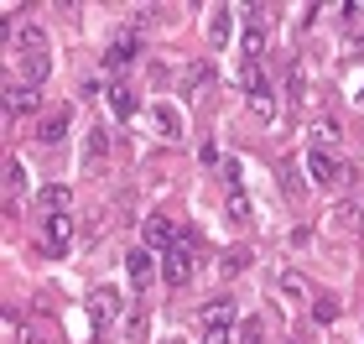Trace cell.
Instances as JSON below:
<instances>
[{
	"label": "cell",
	"mask_w": 364,
	"mask_h": 344,
	"mask_svg": "<svg viewBox=\"0 0 364 344\" xmlns=\"http://www.w3.org/2000/svg\"><path fill=\"white\" fill-rule=\"evenodd\" d=\"M16 68H21L26 84H42L53 73V58H47V31L42 26H16Z\"/></svg>",
	"instance_id": "6da1fadb"
},
{
	"label": "cell",
	"mask_w": 364,
	"mask_h": 344,
	"mask_svg": "<svg viewBox=\"0 0 364 344\" xmlns=\"http://www.w3.org/2000/svg\"><path fill=\"white\" fill-rule=\"evenodd\" d=\"M193 271H198V235H193V229H182L177 245L161 256V282H167V287H188Z\"/></svg>",
	"instance_id": "7a4b0ae2"
},
{
	"label": "cell",
	"mask_w": 364,
	"mask_h": 344,
	"mask_svg": "<svg viewBox=\"0 0 364 344\" xmlns=\"http://www.w3.org/2000/svg\"><path fill=\"white\" fill-rule=\"evenodd\" d=\"M73 240H78L73 214H42V224H37V245H42L47 256H68Z\"/></svg>",
	"instance_id": "3957f363"
},
{
	"label": "cell",
	"mask_w": 364,
	"mask_h": 344,
	"mask_svg": "<svg viewBox=\"0 0 364 344\" xmlns=\"http://www.w3.org/2000/svg\"><path fill=\"white\" fill-rule=\"evenodd\" d=\"M307 177L318 188H338V183H349V167H343L333 152H312V146H307Z\"/></svg>",
	"instance_id": "277c9868"
},
{
	"label": "cell",
	"mask_w": 364,
	"mask_h": 344,
	"mask_svg": "<svg viewBox=\"0 0 364 344\" xmlns=\"http://www.w3.org/2000/svg\"><path fill=\"white\" fill-rule=\"evenodd\" d=\"M198 323H203V334H229V329H240V308L229 298H213L198 308Z\"/></svg>",
	"instance_id": "5b68a950"
},
{
	"label": "cell",
	"mask_w": 364,
	"mask_h": 344,
	"mask_svg": "<svg viewBox=\"0 0 364 344\" xmlns=\"http://www.w3.org/2000/svg\"><path fill=\"white\" fill-rule=\"evenodd\" d=\"M0 100H6L11 115H31V110H42V94H37V84H26V78H6V84H0Z\"/></svg>",
	"instance_id": "8992f818"
},
{
	"label": "cell",
	"mask_w": 364,
	"mask_h": 344,
	"mask_svg": "<svg viewBox=\"0 0 364 344\" xmlns=\"http://www.w3.org/2000/svg\"><path fill=\"white\" fill-rule=\"evenodd\" d=\"M114 313H120V292H114V287H94V292H89V318H94L99 334H109Z\"/></svg>",
	"instance_id": "52a82bcc"
},
{
	"label": "cell",
	"mask_w": 364,
	"mask_h": 344,
	"mask_svg": "<svg viewBox=\"0 0 364 344\" xmlns=\"http://www.w3.org/2000/svg\"><path fill=\"white\" fill-rule=\"evenodd\" d=\"M68 130H73V110H47L42 115V120H37V141L42 146H63V141H68Z\"/></svg>",
	"instance_id": "ba28073f"
},
{
	"label": "cell",
	"mask_w": 364,
	"mask_h": 344,
	"mask_svg": "<svg viewBox=\"0 0 364 344\" xmlns=\"http://www.w3.org/2000/svg\"><path fill=\"white\" fill-rule=\"evenodd\" d=\"M125 271H130V287H136V292H146V287L156 282L161 261H156V256H151V251L141 245V251H130V256H125Z\"/></svg>",
	"instance_id": "9c48e42d"
},
{
	"label": "cell",
	"mask_w": 364,
	"mask_h": 344,
	"mask_svg": "<svg viewBox=\"0 0 364 344\" xmlns=\"http://www.w3.org/2000/svg\"><path fill=\"white\" fill-rule=\"evenodd\" d=\"M177 235H182V229L167 224L161 214H151V219H146V229H141V240H146V251H151V256H167L172 245H177Z\"/></svg>",
	"instance_id": "30bf717a"
},
{
	"label": "cell",
	"mask_w": 364,
	"mask_h": 344,
	"mask_svg": "<svg viewBox=\"0 0 364 344\" xmlns=\"http://www.w3.org/2000/svg\"><path fill=\"white\" fill-rule=\"evenodd\" d=\"M281 89H287V105H291V110L307 100V68H302L296 58H287V68H281Z\"/></svg>",
	"instance_id": "8fae6325"
},
{
	"label": "cell",
	"mask_w": 364,
	"mask_h": 344,
	"mask_svg": "<svg viewBox=\"0 0 364 344\" xmlns=\"http://www.w3.org/2000/svg\"><path fill=\"white\" fill-rule=\"evenodd\" d=\"M105 105H109V115H120V120H130V115H136V89L114 78V84L105 89Z\"/></svg>",
	"instance_id": "7c38bea8"
},
{
	"label": "cell",
	"mask_w": 364,
	"mask_h": 344,
	"mask_svg": "<svg viewBox=\"0 0 364 344\" xmlns=\"http://www.w3.org/2000/svg\"><path fill=\"white\" fill-rule=\"evenodd\" d=\"M37 204H42V214H68V209H73V188L47 183V188L37 193Z\"/></svg>",
	"instance_id": "4fadbf2b"
},
{
	"label": "cell",
	"mask_w": 364,
	"mask_h": 344,
	"mask_svg": "<svg viewBox=\"0 0 364 344\" xmlns=\"http://www.w3.org/2000/svg\"><path fill=\"white\" fill-rule=\"evenodd\" d=\"M151 125H156L161 141H182V115H177L172 105H156V110H151Z\"/></svg>",
	"instance_id": "5bb4252c"
},
{
	"label": "cell",
	"mask_w": 364,
	"mask_h": 344,
	"mask_svg": "<svg viewBox=\"0 0 364 344\" xmlns=\"http://www.w3.org/2000/svg\"><path fill=\"white\" fill-rule=\"evenodd\" d=\"M240 53H245V63H260V58H266V26H245V31H240Z\"/></svg>",
	"instance_id": "9a60e30c"
},
{
	"label": "cell",
	"mask_w": 364,
	"mask_h": 344,
	"mask_svg": "<svg viewBox=\"0 0 364 344\" xmlns=\"http://www.w3.org/2000/svg\"><path fill=\"white\" fill-rule=\"evenodd\" d=\"M208 37H213V42H229V37H235V11H229V6H213V11H208Z\"/></svg>",
	"instance_id": "2e32d148"
},
{
	"label": "cell",
	"mask_w": 364,
	"mask_h": 344,
	"mask_svg": "<svg viewBox=\"0 0 364 344\" xmlns=\"http://www.w3.org/2000/svg\"><path fill=\"white\" fill-rule=\"evenodd\" d=\"M307 141H312V152H333V141H338V125H333V120H312Z\"/></svg>",
	"instance_id": "e0dca14e"
},
{
	"label": "cell",
	"mask_w": 364,
	"mask_h": 344,
	"mask_svg": "<svg viewBox=\"0 0 364 344\" xmlns=\"http://www.w3.org/2000/svg\"><path fill=\"white\" fill-rule=\"evenodd\" d=\"M276 292H281L287 303H296V308L307 303V287H302V276H296V271H281V276H276Z\"/></svg>",
	"instance_id": "ac0fdd59"
},
{
	"label": "cell",
	"mask_w": 364,
	"mask_h": 344,
	"mask_svg": "<svg viewBox=\"0 0 364 344\" xmlns=\"http://www.w3.org/2000/svg\"><path fill=\"white\" fill-rule=\"evenodd\" d=\"M130 58H136V37H120V42H109V53H105V68H114V73H120Z\"/></svg>",
	"instance_id": "d6986e66"
},
{
	"label": "cell",
	"mask_w": 364,
	"mask_h": 344,
	"mask_svg": "<svg viewBox=\"0 0 364 344\" xmlns=\"http://www.w3.org/2000/svg\"><path fill=\"white\" fill-rule=\"evenodd\" d=\"M250 245H229V251H224V261H219V266H224V276H240L245 266H250Z\"/></svg>",
	"instance_id": "ffe728a7"
},
{
	"label": "cell",
	"mask_w": 364,
	"mask_h": 344,
	"mask_svg": "<svg viewBox=\"0 0 364 344\" xmlns=\"http://www.w3.org/2000/svg\"><path fill=\"white\" fill-rule=\"evenodd\" d=\"M21 193H26V167H21V162H6V199L16 204V199H21Z\"/></svg>",
	"instance_id": "44dd1931"
},
{
	"label": "cell",
	"mask_w": 364,
	"mask_h": 344,
	"mask_svg": "<svg viewBox=\"0 0 364 344\" xmlns=\"http://www.w3.org/2000/svg\"><path fill=\"white\" fill-rule=\"evenodd\" d=\"M235 339H240V344H266V323H260L255 313H245L240 329H235Z\"/></svg>",
	"instance_id": "7402d4cb"
},
{
	"label": "cell",
	"mask_w": 364,
	"mask_h": 344,
	"mask_svg": "<svg viewBox=\"0 0 364 344\" xmlns=\"http://www.w3.org/2000/svg\"><path fill=\"white\" fill-rule=\"evenodd\" d=\"M229 219H235L240 229H250V219H255V209H250V199H245V193H229Z\"/></svg>",
	"instance_id": "603a6c76"
},
{
	"label": "cell",
	"mask_w": 364,
	"mask_h": 344,
	"mask_svg": "<svg viewBox=\"0 0 364 344\" xmlns=\"http://www.w3.org/2000/svg\"><path fill=\"white\" fill-rule=\"evenodd\" d=\"M105 157H109V136L105 130H89V167H105Z\"/></svg>",
	"instance_id": "cb8c5ba5"
},
{
	"label": "cell",
	"mask_w": 364,
	"mask_h": 344,
	"mask_svg": "<svg viewBox=\"0 0 364 344\" xmlns=\"http://www.w3.org/2000/svg\"><path fill=\"white\" fill-rule=\"evenodd\" d=\"M250 110H255V120H276V94H271V89L250 94Z\"/></svg>",
	"instance_id": "d4e9b609"
},
{
	"label": "cell",
	"mask_w": 364,
	"mask_h": 344,
	"mask_svg": "<svg viewBox=\"0 0 364 344\" xmlns=\"http://www.w3.org/2000/svg\"><path fill=\"white\" fill-rule=\"evenodd\" d=\"M312 318H318V323H333V318H338V298H312Z\"/></svg>",
	"instance_id": "484cf974"
},
{
	"label": "cell",
	"mask_w": 364,
	"mask_h": 344,
	"mask_svg": "<svg viewBox=\"0 0 364 344\" xmlns=\"http://www.w3.org/2000/svg\"><path fill=\"white\" fill-rule=\"evenodd\" d=\"M203 84H213V63H193L188 68V89H203Z\"/></svg>",
	"instance_id": "4316f807"
},
{
	"label": "cell",
	"mask_w": 364,
	"mask_h": 344,
	"mask_svg": "<svg viewBox=\"0 0 364 344\" xmlns=\"http://www.w3.org/2000/svg\"><path fill=\"white\" fill-rule=\"evenodd\" d=\"M146 329H151V318H146L141 308H130V323H125V334H130V339H146Z\"/></svg>",
	"instance_id": "83f0119b"
},
{
	"label": "cell",
	"mask_w": 364,
	"mask_h": 344,
	"mask_svg": "<svg viewBox=\"0 0 364 344\" xmlns=\"http://www.w3.org/2000/svg\"><path fill=\"white\" fill-rule=\"evenodd\" d=\"M198 157H203V167H213V162H219V146L203 141V146H198Z\"/></svg>",
	"instance_id": "f1b7e54d"
},
{
	"label": "cell",
	"mask_w": 364,
	"mask_h": 344,
	"mask_svg": "<svg viewBox=\"0 0 364 344\" xmlns=\"http://www.w3.org/2000/svg\"><path fill=\"white\" fill-rule=\"evenodd\" d=\"M203 344H240L235 334H203Z\"/></svg>",
	"instance_id": "f546056e"
},
{
	"label": "cell",
	"mask_w": 364,
	"mask_h": 344,
	"mask_svg": "<svg viewBox=\"0 0 364 344\" xmlns=\"http://www.w3.org/2000/svg\"><path fill=\"white\" fill-rule=\"evenodd\" d=\"M354 53L364 58V26H354Z\"/></svg>",
	"instance_id": "4dcf8cb0"
},
{
	"label": "cell",
	"mask_w": 364,
	"mask_h": 344,
	"mask_svg": "<svg viewBox=\"0 0 364 344\" xmlns=\"http://www.w3.org/2000/svg\"><path fill=\"white\" fill-rule=\"evenodd\" d=\"M359 105H364V84H359Z\"/></svg>",
	"instance_id": "1f68e13d"
},
{
	"label": "cell",
	"mask_w": 364,
	"mask_h": 344,
	"mask_svg": "<svg viewBox=\"0 0 364 344\" xmlns=\"http://www.w3.org/2000/svg\"><path fill=\"white\" fill-rule=\"evenodd\" d=\"M287 344H296V339H287Z\"/></svg>",
	"instance_id": "d6a6232c"
},
{
	"label": "cell",
	"mask_w": 364,
	"mask_h": 344,
	"mask_svg": "<svg viewBox=\"0 0 364 344\" xmlns=\"http://www.w3.org/2000/svg\"><path fill=\"white\" fill-rule=\"evenodd\" d=\"M359 224H364V219H359Z\"/></svg>",
	"instance_id": "836d02e7"
}]
</instances>
